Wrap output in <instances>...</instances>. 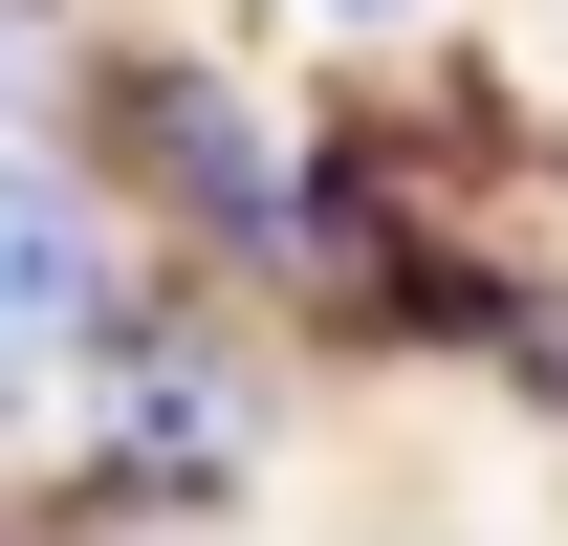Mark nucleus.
<instances>
[{
	"label": "nucleus",
	"instance_id": "f03ea898",
	"mask_svg": "<svg viewBox=\"0 0 568 546\" xmlns=\"http://www.w3.org/2000/svg\"><path fill=\"white\" fill-rule=\"evenodd\" d=\"M110 459H132V481H241V394H219V350H132V372H110Z\"/></svg>",
	"mask_w": 568,
	"mask_h": 546
},
{
	"label": "nucleus",
	"instance_id": "7ed1b4c3",
	"mask_svg": "<svg viewBox=\"0 0 568 546\" xmlns=\"http://www.w3.org/2000/svg\"><path fill=\"white\" fill-rule=\"evenodd\" d=\"M0 415H22V328H0Z\"/></svg>",
	"mask_w": 568,
	"mask_h": 546
},
{
	"label": "nucleus",
	"instance_id": "f257e3e1",
	"mask_svg": "<svg viewBox=\"0 0 568 546\" xmlns=\"http://www.w3.org/2000/svg\"><path fill=\"white\" fill-rule=\"evenodd\" d=\"M0 328L44 350V328H110V219L67 198V175H22L0 153Z\"/></svg>",
	"mask_w": 568,
	"mask_h": 546
},
{
	"label": "nucleus",
	"instance_id": "20e7f679",
	"mask_svg": "<svg viewBox=\"0 0 568 546\" xmlns=\"http://www.w3.org/2000/svg\"><path fill=\"white\" fill-rule=\"evenodd\" d=\"M351 22H394V0H351Z\"/></svg>",
	"mask_w": 568,
	"mask_h": 546
}]
</instances>
